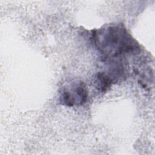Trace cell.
Listing matches in <instances>:
<instances>
[{"label":"cell","instance_id":"obj_1","mask_svg":"<svg viewBox=\"0 0 155 155\" xmlns=\"http://www.w3.org/2000/svg\"><path fill=\"white\" fill-rule=\"evenodd\" d=\"M93 39L103 59L124 56L140 49L138 42L123 24H111L95 30Z\"/></svg>","mask_w":155,"mask_h":155},{"label":"cell","instance_id":"obj_3","mask_svg":"<svg viewBox=\"0 0 155 155\" xmlns=\"http://www.w3.org/2000/svg\"><path fill=\"white\" fill-rule=\"evenodd\" d=\"M96 82L98 90L101 92L107 91L113 84L111 79L103 71L97 73Z\"/></svg>","mask_w":155,"mask_h":155},{"label":"cell","instance_id":"obj_2","mask_svg":"<svg viewBox=\"0 0 155 155\" xmlns=\"http://www.w3.org/2000/svg\"><path fill=\"white\" fill-rule=\"evenodd\" d=\"M88 90L85 84L81 81L73 82L62 88L60 94V102L65 106L81 105L86 102Z\"/></svg>","mask_w":155,"mask_h":155}]
</instances>
